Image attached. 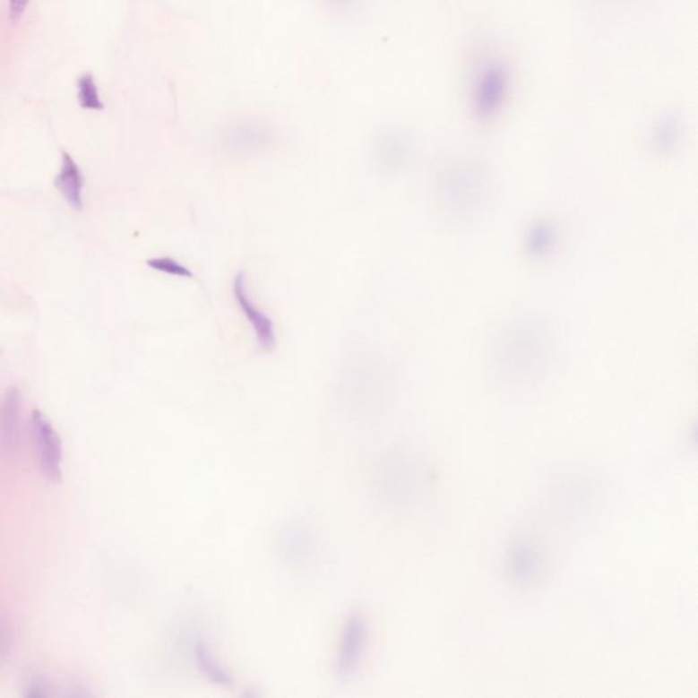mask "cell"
Wrapping results in <instances>:
<instances>
[{
	"label": "cell",
	"instance_id": "6",
	"mask_svg": "<svg viewBox=\"0 0 698 698\" xmlns=\"http://www.w3.org/2000/svg\"><path fill=\"white\" fill-rule=\"evenodd\" d=\"M234 132V134L229 135L231 149H234L235 151H240V153L258 151L261 146L265 145L266 140L269 138L265 130H261L255 125H245Z\"/></svg>",
	"mask_w": 698,
	"mask_h": 698
},
{
	"label": "cell",
	"instance_id": "3",
	"mask_svg": "<svg viewBox=\"0 0 698 698\" xmlns=\"http://www.w3.org/2000/svg\"><path fill=\"white\" fill-rule=\"evenodd\" d=\"M232 292H234V297L240 311L247 318L248 323L257 337L258 345L263 348V351H274L277 339L273 321L251 299L247 289V280H246V274L243 271H239L234 277Z\"/></svg>",
	"mask_w": 698,
	"mask_h": 698
},
{
	"label": "cell",
	"instance_id": "1",
	"mask_svg": "<svg viewBox=\"0 0 698 698\" xmlns=\"http://www.w3.org/2000/svg\"><path fill=\"white\" fill-rule=\"evenodd\" d=\"M511 91V69L506 63L498 57L482 60L470 85L473 115L480 120L493 119L506 106Z\"/></svg>",
	"mask_w": 698,
	"mask_h": 698
},
{
	"label": "cell",
	"instance_id": "5",
	"mask_svg": "<svg viewBox=\"0 0 698 698\" xmlns=\"http://www.w3.org/2000/svg\"><path fill=\"white\" fill-rule=\"evenodd\" d=\"M55 185L75 211H82L85 180L80 167L67 151H62V164H60L59 174L55 177Z\"/></svg>",
	"mask_w": 698,
	"mask_h": 698
},
{
	"label": "cell",
	"instance_id": "9",
	"mask_svg": "<svg viewBox=\"0 0 698 698\" xmlns=\"http://www.w3.org/2000/svg\"><path fill=\"white\" fill-rule=\"evenodd\" d=\"M13 645V629L4 616H0V663L9 656Z\"/></svg>",
	"mask_w": 698,
	"mask_h": 698
},
{
	"label": "cell",
	"instance_id": "10",
	"mask_svg": "<svg viewBox=\"0 0 698 698\" xmlns=\"http://www.w3.org/2000/svg\"><path fill=\"white\" fill-rule=\"evenodd\" d=\"M25 689L26 697H46L49 694L46 681L38 676H30V678L26 682Z\"/></svg>",
	"mask_w": 698,
	"mask_h": 698
},
{
	"label": "cell",
	"instance_id": "8",
	"mask_svg": "<svg viewBox=\"0 0 698 698\" xmlns=\"http://www.w3.org/2000/svg\"><path fill=\"white\" fill-rule=\"evenodd\" d=\"M146 265L151 271H160V273L168 274V276L179 277V279H192L194 277L187 266L177 263L171 257H156L146 261Z\"/></svg>",
	"mask_w": 698,
	"mask_h": 698
},
{
	"label": "cell",
	"instance_id": "12",
	"mask_svg": "<svg viewBox=\"0 0 698 698\" xmlns=\"http://www.w3.org/2000/svg\"><path fill=\"white\" fill-rule=\"evenodd\" d=\"M331 2H333V4H340V6H342V4H347L349 0H331Z\"/></svg>",
	"mask_w": 698,
	"mask_h": 698
},
{
	"label": "cell",
	"instance_id": "4",
	"mask_svg": "<svg viewBox=\"0 0 698 698\" xmlns=\"http://www.w3.org/2000/svg\"><path fill=\"white\" fill-rule=\"evenodd\" d=\"M21 393L15 386L4 392L0 401V453L14 456L20 444Z\"/></svg>",
	"mask_w": 698,
	"mask_h": 698
},
{
	"label": "cell",
	"instance_id": "7",
	"mask_svg": "<svg viewBox=\"0 0 698 698\" xmlns=\"http://www.w3.org/2000/svg\"><path fill=\"white\" fill-rule=\"evenodd\" d=\"M78 103L88 111H103L104 103L100 98L98 83L91 73H85L78 78Z\"/></svg>",
	"mask_w": 698,
	"mask_h": 698
},
{
	"label": "cell",
	"instance_id": "11",
	"mask_svg": "<svg viewBox=\"0 0 698 698\" xmlns=\"http://www.w3.org/2000/svg\"><path fill=\"white\" fill-rule=\"evenodd\" d=\"M29 0H9L10 20L18 22L25 14Z\"/></svg>",
	"mask_w": 698,
	"mask_h": 698
},
{
	"label": "cell",
	"instance_id": "2",
	"mask_svg": "<svg viewBox=\"0 0 698 698\" xmlns=\"http://www.w3.org/2000/svg\"><path fill=\"white\" fill-rule=\"evenodd\" d=\"M31 436L35 439L39 465L47 479L52 483L62 480V439L48 418L40 409L30 415Z\"/></svg>",
	"mask_w": 698,
	"mask_h": 698
}]
</instances>
